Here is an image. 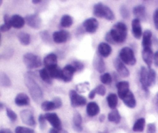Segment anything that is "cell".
<instances>
[{"label": "cell", "mask_w": 158, "mask_h": 133, "mask_svg": "<svg viewBox=\"0 0 158 133\" xmlns=\"http://www.w3.org/2000/svg\"><path fill=\"white\" fill-rule=\"evenodd\" d=\"M127 36V27L126 24L122 22H118L114 25L110 31L106 34L105 39L109 43L120 44L125 42Z\"/></svg>", "instance_id": "1"}, {"label": "cell", "mask_w": 158, "mask_h": 133, "mask_svg": "<svg viewBox=\"0 0 158 133\" xmlns=\"http://www.w3.org/2000/svg\"><path fill=\"white\" fill-rule=\"evenodd\" d=\"M24 82L34 101L36 102V103H40L43 97V93L40 85L34 79L32 73H26L25 74Z\"/></svg>", "instance_id": "2"}, {"label": "cell", "mask_w": 158, "mask_h": 133, "mask_svg": "<svg viewBox=\"0 0 158 133\" xmlns=\"http://www.w3.org/2000/svg\"><path fill=\"white\" fill-rule=\"evenodd\" d=\"M94 14L99 18H104L109 21H113L115 19V15L110 8L102 2H98L94 6Z\"/></svg>", "instance_id": "3"}, {"label": "cell", "mask_w": 158, "mask_h": 133, "mask_svg": "<svg viewBox=\"0 0 158 133\" xmlns=\"http://www.w3.org/2000/svg\"><path fill=\"white\" fill-rule=\"evenodd\" d=\"M23 63L26 65V68L32 70L40 67L43 65V62L39 56L32 53H26L23 55Z\"/></svg>", "instance_id": "4"}, {"label": "cell", "mask_w": 158, "mask_h": 133, "mask_svg": "<svg viewBox=\"0 0 158 133\" xmlns=\"http://www.w3.org/2000/svg\"><path fill=\"white\" fill-rule=\"evenodd\" d=\"M119 56H120V60L125 64L133 66V65L136 64V63H137V59H136L135 55H134V50L131 47L125 46V47L122 48L121 50L120 51Z\"/></svg>", "instance_id": "5"}, {"label": "cell", "mask_w": 158, "mask_h": 133, "mask_svg": "<svg viewBox=\"0 0 158 133\" xmlns=\"http://www.w3.org/2000/svg\"><path fill=\"white\" fill-rule=\"evenodd\" d=\"M69 98H70L71 105L73 108L84 106L86 104V97L79 94L77 91L73 90H71L69 91Z\"/></svg>", "instance_id": "6"}, {"label": "cell", "mask_w": 158, "mask_h": 133, "mask_svg": "<svg viewBox=\"0 0 158 133\" xmlns=\"http://www.w3.org/2000/svg\"><path fill=\"white\" fill-rule=\"evenodd\" d=\"M20 117L24 124L31 127H35L36 125V122L34 118L33 113L31 110L24 109L20 112Z\"/></svg>", "instance_id": "7"}, {"label": "cell", "mask_w": 158, "mask_h": 133, "mask_svg": "<svg viewBox=\"0 0 158 133\" xmlns=\"http://www.w3.org/2000/svg\"><path fill=\"white\" fill-rule=\"evenodd\" d=\"M77 69L73 64H67L62 69V80L65 82H70L73 77Z\"/></svg>", "instance_id": "8"}, {"label": "cell", "mask_w": 158, "mask_h": 133, "mask_svg": "<svg viewBox=\"0 0 158 133\" xmlns=\"http://www.w3.org/2000/svg\"><path fill=\"white\" fill-rule=\"evenodd\" d=\"M25 20L28 26H30L32 29H40L42 25V19L38 14H31V15H26Z\"/></svg>", "instance_id": "9"}, {"label": "cell", "mask_w": 158, "mask_h": 133, "mask_svg": "<svg viewBox=\"0 0 158 133\" xmlns=\"http://www.w3.org/2000/svg\"><path fill=\"white\" fill-rule=\"evenodd\" d=\"M45 117H46V121L49 122V124L52 125V128L61 131L62 122L61 120L60 119V118H59V116L57 115V114H56V113L49 112L46 113V114H45Z\"/></svg>", "instance_id": "10"}, {"label": "cell", "mask_w": 158, "mask_h": 133, "mask_svg": "<svg viewBox=\"0 0 158 133\" xmlns=\"http://www.w3.org/2000/svg\"><path fill=\"white\" fill-rule=\"evenodd\" d=\"M140 82L142 85V88L146 92L149 91L150 83H149V72L148 69L145 66H142L140 72Z\"/></svg>", "instance_id": "11"}, {"label": "cell", "mask_w": 158, "mask_h": 133, "mask_svg": "<svg viewBox=\"0 0 158 133\" xmlns=\"http://www.w3.org/2000/svg\"><path fill=\"white\" fill-rule=\"evenodd\" d=\"M85 30L89 33H94L99 27V23L95 18H89L85 20L83 23Z\"/></svg>", "instance_id": "12"}, {"label": "cell", "mask_w": 158, "mask_h": 133, "mask_svg": "<svg viewBox=\"0 0 158 133\" xmlns=\"http://www.w3.org/2000/svg\"><path fill=\"white\" fill-rule=\"evenodd\" d=\"M70 37V33L66 30L56 31L52 33V40L56 43H64Z\"/></svg>", "instance_id": "13"}, {"label": "cell", "mask_w": 158, "mask_h": 133, "mask_svg": "<svg viewBox=\"0 0 158 133\" xmlns=\"http://www.w3.org/2000/svg\"><path fill=\"white\" fill-rule=\"evenodd\" d=\"M114 66H115L116 70H117V73L120 74V76L123 77H127L130 75L129 70L125 66V63L122 62V60L120 58H116L114 62Z\"/></svg>", "instance_id": "14"}, {"label": "cell", "mask_w": 158, "mask_h": 133, "mask_svg": "<svg viewBox=\"0 0 158 133\" xmlns=\"http://www.w3.org/2000/svg\"><path fill=\"white\" fill-rule=\"evenodd\" d=\"M154 52L152 50V48H143L142 51V57H143V61L148 65V68H151L152 63L154 62Z\"/></svg>", "instance_id": "15"}, {"label": "cell", "mask_w": 158, "mask_h": 133, "mask_svg": "<svg viewBox=\"0 0 158 133\" xmlns=\"http://www.w3.org/2000/svg\"><path fill=\"white\" fill-rule=\"evenodd\" d=\"M118 96L120 99L123 98L130 91V84L128 81H120L116 85Z\"/></svg>", "instance_id": "16"}, {"label": "cell", "mask_w": 158, "mask_h": 133, "mask_svg": "<svg viewBox=\"0 0 158 133\" xmlns=\"http://www.w3.org/2000/svg\"><path fill=\"white\" fill-rule=\"evenodd\" d=\"M132 32L136 39H140L143 36V29H142L140 20L134 19L132 21Z\"/></svg>", "instance_id": "17"}, {"label": "cell", "mask_w": 158, "mask_h": 133, "mask_svg": "<svg viewBox=\"0 0 158 133\" xmlns=\"http://www.w3.org/2000/svg\"><path fill=\"white\" fill-rule=\"evenodd\" d=\"M15 103L17 106L19 107L28 106L30 103V99L25 93H19L15 97Z\"/></svg>", "instance_id": "18"}, {"label": "cell", "mask_w": 158, "mask_h": 133, "mask_svg": "<svg viewBox=\"0 0 158 133\" xmlns=\"http://www.w3.org/2000/svg\"><path fill=\"white\" fill-rule=\"evenodd\" d=\"M46 70L49 72V75L52 78L55 79H62V69L58 66L57 64L52 65V66H49L46 67Z\"/></svg>", "instance_id": "19"}, {"label": "cell", "mask_w": 158, "mask_h": 133, "mask_svg": "<svg viewBox=\"0 0 158 133\" xmlns=\"http://www.w3.org/2000/svg\"><path fill=\"white\" fill-rule=\"evenodd\" d=\"M133 12H134V15H135L136 19L139 20H144L147 17L146 8L142 5L134 6L133 9Z\"/></svg>", "instance_id": "20"}, {"label": "cell", "mask_w": 158, "mask_h": 133, "mask_svg": "<svg viewBox=\"0 0 158 133\" xmlns=\"http://www.w3.org/2000/svg\"><path fill=\"white\" fill-rule=\"evenodd\" d=\"M97 49H98L100 56H101L102 57H104V58L109 57L112 53V48H111L110 45L106 43H100Z\"/></svg>", "instance_id": "21"}, {"label": "cell", "mask_w": 158, "mask_h": 133, "mask_svg": "<svg viewBox=\"0 0 158 133\" xmlns=\"http://www.w3.org/2000/svg\"><path fill=\"white\" fill-rule=\"evenodd\" d=\"M100 107H99L98 104L96 103V102L91 101L86 105V114L89 117L97 116L100 113Z\"/></svg>", "instance_id": "22"}, {"label": "cell", "mask_w": 158, "mask_h": 133, "mask_svg": "<svg viewBox=\"0 0 158 133\" xmlns=\"http://www.w3.org/2000/svg\"><path fill=\"white\" fill-rule=\"evenodd\" d=\"M25 19L19 15H13L10 19V23L12 27L15 29H21L25 25Z\"/></svg>", "instance_id": "23"}, {"label": "cell", "mask_w": 158, "mask_h": 133, "mask_svg": "<svg viewBox=\"0 0 158 133\" xmlns=\"http://www.w3.org/2000/svg\"><path fill=\"white\" fill-rule=\"evenodd\" d=\"M82 122H83V119H82L81 114L78 112H76L73 118V128L77 132H81L83 131Z\"/></svg>", "instance_id": "24"}, {"label": "cell", "mask_w": 158, "mask_h": 133, "mask_svg": "<svg viewBox=\"0 0 158 133\" xmlns=\"http://www.w3.org/2000/svg\"><path fill=\"white\" fill-rule=\"evenodd\" d=\"M122 101H123V103H124L128 108H135L136 105H137L135 97H134V94H133L131 91L122 98Z\"/></svg>", "instance_id": "25"}, {"label": "cell", "mask_w": 158, "mask_h": 133, "mask_svg": "<svg viewBox=\"0 0 158 133\" xmlns=\"http://www.w3.org/2000/svg\"><path fill=\"white\" fill-rule=\"evenodd\" d=\"M152 45V32L149 29H147L143 33V40H142V46L143 48L151 47Z\"/></svg>", "instance_id": "26"}, {"label": "cell", "mask_w": 158, "mask_h": 133, "mask_svg": "<svg viewBox=\"0 0 158 133\" xmlns=\"http://www.w3.org/2000/svg\"><path fill=\"white\" fill-rule=\"evenodd\" d=\"M94 65L95 69L100 73H103L105 69H106V64H105L104 60H103V57L101 56H97L95 57L94 61Z\"/></svg>", "instance_id": "27"}, {"label": "cell", "mask_w": 158, "mask_h": 133, "mask_svg": "<svg viewBox=\"0 0 158 133\" xmlns=\"http://www.w3.org/2000/svg\"><path fill=\"white\" fill-rule=\"evenodd\" d=\"M57 56L56 54H53V53H51V54H47L46 57L43 59V64L46 66V67L49 66H52V65L57 64Z\"/></svg>", "instance_id": "28"}, {"label": "cell", "mask_w": 158, "mask_h": 133, "mask_svg": "<svg viewBox=\"0 0 158 133\" xmlns=\"http://www.w3.org/2000/svg\"><path fill=\"white\" fill-rule=\"evenodd\" d=\"M106 100H107L108 106L110 108L114 110L117 108V105H118V96L117 94L114 93H110L106 97Z\"/></svg>", "instance_id": "29"}, {"label": "cell", "mask_w": 158, "mask_h": 133, "mask_svg": "<svg viewBox=\"0 0 158 133\" xmlns=\"http://www.w3.org/2000/svg\"><path fill=\"white\" fill-rule=\"evenodd\" d=\"M145 124H146V120L143 118L137 119L134 124L133 126V131L135 132H143L145 128Z\"/></svg>", "instance_id": "30"}, {"label": "cell", "mask_w": 158, "mask_h": 133, "mask_svg": "<svg viewBox=\"0 0 158 133\" xmlns=\"http://www.w3.org/2000/svg\"><path fill=\"white\" fill-rule=\"evenodd\" d=\"M17 38H18L20 43H21L22 45H24V46H28L31 42V36L29 33H27V32H19L18 35H17Z\"/></svg>", "instance_id": "31"}, {"label": "cell", "mask_w": 158, "mask_h": 133, "mask_svg": "<svg viewBox=\"0 0 158 133\" xmlns=\"http://www.w3.org/2000/svg\"><path fill=\"white\" fill-rule=\"evenodd\" d=\"M108 120L109 122L115 124H119L121 121V116L117 110L114 109L108 114Z\"/></svg>", "instance_id": "32"}, {"label": "cell", "mask_w": 158, "mask_h": 133, "mask_svg": "<svg viewBox=\"0 0 158 133\" xmlns=\"http://www.w3.org/2000/svg\"><path fill=\"white\" fill-rule=\"evenodd\" d=\"M73 23V19L72 16L69 15H64L62 16L61 20H60V26L63 28H69Z\"/></svg>", "instance_id": "33"}, {"label": "cell", "mask_w": 158, "mask_h": 133, "mask_svg": "<svg viewBox=\"0 0 158 133\" xmlns=\"http://www.w3.org/2000/svg\"><path fill=\"white\" fill-rule=\"evenodd\" d=\"M0 85L4 88H9L12 86V81L6 73H0Z\"/></svg>", "instance_id": "34"}, {"label": "cell", "mask_w": 158, "mask_h": 133, "mask_svg": "<svg viewBox=\"0 0 158 133\" xmlns=\"http://www.w3.org/2000/svg\"><path fill=\"white\" fill-rule=\"evenodd\" d=\"M40 77L45 83L49 84H52V77H50V75H49V72H48V71L46 70V68H43V69L40 70Z\"/></svg>", "instance_id": "35"}, {"label": "cell", "mask_w": 158, "mask_h": 133, "mask_svg": "<svg viewBox=\"0 0 158 133\" xmlns=\"http://www.w3.org/2000/svg\"><path fill=\"white\" fill-rule=\"evenodd\" d=\"M41 108L45 111H52V110L57 109L53 101H43L41 105Z\"/></svg>", "instance_id": "36"}, {"label": "cell", "mask_w": 158, "mask_h": 133, "mask_svg": "<svg viewBox=\"0 0 158 133\" xmlns=\"http://www.w3.org/2000/svg\"><path fill=\"white\" fill-rule=\"evenodd\" d=\"M4 23L0 26V31L1 32H7L12 27V25L10 23V19L11 17L9 16V15L6 14L4 15Z\"/></svg>", "instance_id": "37"}, {"label": "cell", "mask_w": 158, "mask_h": 133, "mask_svg": "<svg viewBox=\"0 0 158 133\" xmlns=\"http://www.w3.org/2000/svg\"><path fill=\"white\" fill-rule=\"evenodd\" d=\"M100 80L103 84L109 85L112 83V77H111L110 73H103L101 76H100Z\"/></svg>", "instance_id": "38"}, {"label": "cell", "mask_w": 158, "mask_h": 133, "mask_svg": "<svg viewBox=\"0 0 158 133\" xmlns=\"http://www.w3.org/2000/svg\"><path fill=\"white\" fill-rule=\"evenodd\" d=\"M15 133H35L33 129L23 126H18L15 129Z\"/></svg>", "instance_id": "39"}, {"label": "cell", "mask_w": 158, "mask_h": 133, "mask_svg": "<svg viewBox=\"0 0 158 133\" xmlns=\"http://www.w3.org/2000/svg\"><path fill=\"white\" fill-rule=\"evenodd\" d=\"M148 72H149V83L150 86H153L155 84L156 81V72L152 68H148Z\"/></svg>", "instance_id": "40"}, {"label": "cell", "mask_w": 158, "mask_h": 133, "mask_svg": "<svg viewBox=\"0 0 158 133\" xmlns=\"http://www.w3.org/2000/svg\"><path fill=\"white\" fill-rule=\"evenodd\" d=\"M6 114L12 122H15L17 120V114L11 108H6Z\"/></svg>", "instance_id": "41"}, {"label": "cell", "mask_w": 158, "mask_h": 133, "mask_svg": "<svg viewBox=\"0 0 158 133\" xmlns=\"http://www.w3.org/2000/svg\"><path fill=\"white\" fill-rule=\"evenodd\" d=\"M94 90H95L96 93L98 94L100 96H104L105 94H106V88L104 87V85H102V84L97 85V86L94 88Z\"/></svg>", "instance_id": "42"}, {"label": "cell", "mask_w": 158, "mask_h": 133, "mask_svg": "<svg viewBox=\"0 0 158 133\" xmlns=\"http://www.w3.org/2000/svg\"><path fill=\"white\" fill-rule=\"evenodd\" d=\"M120 15H122V17H123V19H127L129 18L130 12H129V10H128L126 6H121V7H120Z\"/></svg>", "instance_id": "43"}, {"label": "cell", "mask_w": 158, "mask_h": 133, "mask_svg": "<svg viewBox=\"0 0 158 133\" xmlns=\"http://www.w3.org/2000/svg\"><path fill=\"white\" fill-rule=\"evenodd\" d=\"M39 122H40V126L42 130L46 128V119L45 114H40L39 116Z\"/></svg>", "instance_id": "44"}, {"label": "cell", "mask_w": 158, "mask_h": 133, "mask_svg": "<svg viewBox=\"0 0 158 133\" xmlns=\"http://www.w3.org/2000/svg\"><path fill=\"white\" fill-rule=\"evenodd\" d=\"M72 64L75 66V68L77 69V71H83V68H84V64H83L82 62L77 61V60H74L73 61Z\"/></svg>", "instance_id": "45"}, {"label": "cell", "mask_w": 158, "mask_h": 133, "mask_svg": "<svg viewBox=\"0 0 158 133\" xmlns=\"http://www.w3.org/2000/svg\"><path fill=\"white\" fill-rule=\"evenodd\" d=\"M153 19H154V26L157 29H158V8L154 11V16H153Z\"/></svg>", "instance_id": "46"}, {"label": "cell", "mask_w": 158, "mask_h": 133, "mask_svg": "<svg viewBox=\"0 0 158 133\" xmlns=\"http://www.w3.org/2000/svg\"><path fill=\"white\" fill-rule=\"evenodd\" d=\"M156 125L154 123H150L148 125V133H155Z\"/></svg>", "instance_id": "47"}, {"label": "cell", "mask_w": 158, "mask_h": 133, "mask_svg": "<svg viewBox=\"0 0 158 133\" xmlns=\"http://www.w3.org/2000/svg\"><path fill=\"white\" fill-rule=\"evenodd\" d=\"M54 101V103H55L57 109L60 108H61L62 107V105H63V102H62V100L60 97H55L53 98V100H52Z\"/></svg>", "instance_id": "48"}, {"label": "cell", "mask_w": 158, "mask_h": 133, "mask_svg": "<svg viewBox=\"0 0 158 133\" xmlns=\"http://www.w3.org/2000/svg\"><path fill=\"white\" fill-rule=\"evenodd\" d=\"M40 36L42 37V40H44L45 42L49 40V34L48 33L47 31H43V32H40Z\"/></svg>", "instance_id": "49"}, {"label": "cell", "mask_w": 158, "mask_h": 133, "mask_svg": "<svg viewBox=\"0 0 158 133\" xmlns=\"http://www.w3.org/2000/svg\"><path fill=\"white\" fill-rule=\"evenodd\" d=\"M154 65H155L156 66H157V67H158V51H157V52L154 54Z\"/></svg>", "instance_id": "50"}, {"label": "cell", "mask_w": 158, "mask_h": 133, "mask_svg": "<svg viewBox=\"0 0 158 133\" xmlns=\"http://www.w3.org/2000/svg\"><path fill=\"white\" fill-rule=\"evenodd\" d=\"M96 94H97V93H96L95 90H92V91H90V92L89 93V95H88V97H89V99H94V97H95Z\"/></svg>", "instance_id": "51"}, {"label": "cell", "mask_w": 158, "mask_h": 133, "mask_svg": "<svg viewBox=\"0 0 158 133\" xmlns=\"http://www.w3.org/2000/svg\"><path fill=\"white\" fill-rule=\"evenodd\" d=\"M0 133H12V131L9 128H2L0 129Z\"/></svg>", "instance_id": "52"}, {"label": "cell", "mask_w": 158, "mask_h": 133, "mask_svg": "<svg viewBox=\"0 0 158 133\" xmlns=\"http://www.w3.org/2000/svg\"><path fill=\"white\" fill-rule=\"evenodd\" d=\"M60 130H57V129H56V128H52L51 129H49V133H60Z\"/></svg>", "instance_id": "53"}, {"label": "cell", "mask_w": 158, "mask_h": 133, "mask_svg": "<svg viewBox=\"0 0 158 133\" xmlns=\"http://www.w3.org/2000/svg\"><path fill=\"white\" fill-rule=\"evenodd\" d=\"M155 104H156V108H157V111H158V93L156 95V98H155Z\"/></svg>", "instance_id": "54"}, {"label": "cell", "mask_w": 158, "mask_h": 133, "mask_svg": "<svg viewBox=\"0 0 158 133\" xmlns=\"http://www.w3.org/2000/svg\"><path fill=\"white\" fill-rule=\"evenodd\" d=\"M104 119H105V116H104V114H102V115H100V121L101 122H103V121H104Z\"/></svg>", "instance_id": "55"}, {"label": "cell", "mask_w": 158, "mask_h": 133, "mask_svg": "<svg viewBox=\"0 0 158 133\" xmlns=\"http://www.w3.org/2000/svg\"><path fill=\"white\" fill-rule=\"evenodd\" d=\"M40 2H41V0H36V1H35V0H33V1H32V3H33V4H38V3Z\"/></svg>", "instance_id": "56"}, {"label": "cell", "mask_w": 158, "mask_h": 133, "mask_svg": "<svg viewBox=\"0 0 158 133\" xmlns=\"http://www.w3.org/2000/svg\"><path fill=\"white\" fill-rule=\"evenodd\" d=\"M3 108H4V105L2 103H0V111L3 109Z\"/></svg>", "instance_id": "57"}, {"label": "cell", "mask_w": 158, "mask_h": 133, "mask_svg": "<svg viewBox=\"0 0 158 133\" xmlns=\"http://www.w3.org/2000/svg\"><path fill=\"white\" fill-rule=\"evenodd\" d=\"M60 133H68V132L66 131V130H61Z\"/></svg>", "instance_id": "58"}, {"label": "cell", "mask_w": 158, "mask_h": 133, "mask_svg": "<svg viewBox=\"0 0 158 133\" xmlns=\"http://www.w3.org/2000/svg\"><path fill=\"white\" fill-rule=\"evenodd\" d=\"M2 3V0H0V6H1Z\"/></svg>", "instance_id": "59"}, {"label": "cell", "mask_w": 158, "mask_h": 133, "mask_svg": "<svg viewBox=\"0 0 158 133\" xmlns=\"http://www.w3.org/2000/svg\"><path fill=\"white\" fill-rule=\"evenodd\" d=\"M0 43H1V33H0Z\"/></svg>", "instance_id": "60"}, {"label": "cell", "mask_w": 158, "mask_h": 133, "mask_svg": "<svg viewBox=\"0 0 158 133\" xmlns=\"http://www.w3.org/2000/svg\"><path fill=\"white\" fill-rule=\"evenodd\" d=\"M0 58H1V57H0Z\"/></svg>", "instance_id": "61"}, {"label": "cell", "mask_w": 158, "mask_h": 133, "mask_svg": "<svg viewBox=\"0 0 158 133\" xmlns=\"http://www.w3.org/2000/svg\"><path fill=\"white\" fill-rule=\"evenodd\" d=\"M0 95H1V94H0Z\"/></svg>", "instance_id": "62"}]
</instances>
